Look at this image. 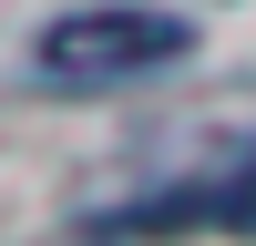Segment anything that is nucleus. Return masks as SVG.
<instances>
[{"label": "nucleus", "mask_w": 256, "mask_h": 246, "mask_svg": "<svg viewBox=\"0 0 256 246\" xmlns=\"http://www.w3.org/2000/svg\"><path fill=\"white\" fill-rule=\"evenodd\" d=\"M184 52H195V31L174 10H144V0H82V10H62L31 41V62L62 92H113V82H144V72H164Z\"/></svg>", "instance_id": "f257e3e1"}, {"label": "nucleus", "mask_w": 256, "mask_h": 246, "mask_svg": "<svg viewBox=\"0 0 256 246\" xmlns=\"http://www.w3.org/2000/svg\"><path fill=\"white\" fill-rule=\"evenodd\" d=\"M174 226H216V236H256V154H216L184 184L102 216V236H174Z\"/></svg>", "instance_id": "f03ea898"}]
</instances>
